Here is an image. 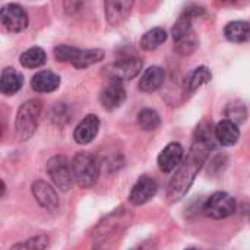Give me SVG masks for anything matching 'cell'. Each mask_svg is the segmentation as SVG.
<instances>
[{
	"mask_svg": "<svg viewBox=\"0 0 250 250\" xmlns=\"http://www.w3.org/2000/svg\"><path fill=\"white\" fill-rule=\"evenodd\" d=\"M212 135L215 136V132L212 129V125L207 120L196 127L190 152L179 166L176 174L170 180L167 195L171 202L183 199L185 195L189 192L192 183L196 179V174L199 173L209 155V151L212 148Z\"/></svg>",
	"mask_w": 250,
	"mask_h": 250,
	"instance_id": "obj_1",
	"label": "cell"
},
{
	"mask_svg": "<svg viewBox=\"0 0 250 250\" xmlns=\"http://www.w3.org/2000/svg\"><path fill=\"white\" fill-rule=\"evenodd\" d=\"M41 108V101L34 98L25 101L18 108L15 119V136L18 142H26L32 138L38 126Z\"/></svg>",
	"mask_w": 250,
	"mask_h": 250,
	"instance_id": "obj_2",
	"label": "cell"
},
{
	"mask_svg": "<svg viewBox=\"0 0 250 250\" xmlns=\"http://www.w3.org/2000/svg\"><path fill=\"white\" fill-rule=\"evenodd\" d=\"M70 163H72L73 179L78 186L88 189L97 183L100 168H98L97 158L92 154H89L86 151H81L73 157V160Z\"/></svg>",
	"mask_w": 250,
	"mask_h": 250,
	"instance_id": "obj_3",
	"label": "cell"
},
{
	"mask_svg": "<svg viewBox=\"0 0 250 250\" xmlns=\"http://www.w3.org/2000/svg\"><path fill=\"white\" fill-rule=\"evenodd\" d=\"M47 173L54 183V186L62 190L67 192L72 189L73 185V173H72V163L64 155H54L47 161Z\"/></svg>",
	"mask_w": 250,
	"mask_h": 250,
	"instance_id": "obj_4",
	"label": "cell"
},
{
	"mask_svg": "<svg viewBox=\"0 0 250 250\" xmlns=\"http://www.w3.org/2000/svg\"><path fill=\"white\" fill-rule=\"evenodd\" d=\"M142 60L138 59V57H125V59H120L111 64H108L105 69H104V73L105 76L110 79V81H129V79H133L135 76H138L142 70Z\"/></svg>",
	"mask_w": 250,
	"mask_h": 250,
	"instance_id": "obj_5",
	"label": "cell"
},
{
	"mask_svg": "<svg viewBox=\"0 0 250 250\" xmlns=\"http://www.w3.org/2000/svg\"><path fill=\"white\" fill-rule=\"evenodd\" d=\"M236 211V201L226 192H215L208 198L204 205V212L207 217L214 220H223L233 215Z\"/></svg>",
	"mask_w": 250,
	"mask_h": 250,
	"instance_id": "obj_6",
	"label": "cell"
},
{
	"mask_svg": "<svg viewBox=\"0 0 250 250\" xmlns=\"http://www.w3.org/2000/svg\"><path fill=\"white\" fill-rule=\"evenodd\" d=\"M0 22L9 32H22L28 26V15L19 4L9 3L0 10Z\"/></svg>",
	"mask_w": 250,
	"mask_h": 250,
	"instance_id": "obj_7",
	"label": "cell"
},
{
	"mask_svg": "<svg viewBox=\"0 0 250 250\" xmlns=\"http://www.w3.org/2000/svg\"><path fill=\"white\" fill-rule=\"evenodd\" d=\"M126 100V91L119 81H110L100 92V103L104 110L113 111L119 108Z\"/></svg>",
	"mask_w": 250,
	"mask_h": 250,
	"instance_id": "obj_8",
	"label": "cell"
},
{
	"mask_svg": "<svg viewBox=\"0 0 250 250\" xmlns=\"http://www.w3.org/2000/svg\"><path fill=\"white\" fill-rule=\"evenodd\" d=\"M157 190H158V186H157V182L148 176H142L132 188L130 190V195H129V201L139 207V205H144L146 202H149L155 195H157Z\"/></svg>",
	"mask_w": 250,
	"mask_h": 250,
	"instance_id": "obj_9",
	"label": "cell"
},
{
	"mask_svg": "<svg viewBox=\"0 0 250 250\" xmlns=\"http://www.w3.org/2000/svg\"><path fill=\"white\" fill-rule=\"evenodd\" d=\"M132 0H107L104 3L105 10V19L111 26L122 25L130 15L133 7Z\"/></svg>",
	"mask_w": 250,
	"mask_h": 250,
	"instance_id": "obj_10",
	"label": "cell"
},
{
	"mask_svg": "<svg viewBox=\"0 0 250 250\" xmlns=\"http://www.w3.org/2000/svg\"><path fill=\"white\" fill-rule=\"evenodd\" d=\"M183 160H185L183 146L177 142H171L158 155V167L163 173H171L173 170L179 168Z\"/></svg>",
	"mask_w": 250,
	"mask_h": 250,
	"instance_id": "obj_11",
	"label": "cell"
},
{
	"mask_svg": "<svg viewBox=\"0 0 250 250\" xmlns=\"http://www.w3.org/2000/svg\"><path fill=\"white\" fill-rule=\"evenodd\" d=\"M32 195L35 198V201L47 211H57L59 208V196L56 193V190L44 180H37L32 183L31 186Z\"/></svg>",
	"mask_w": 250,
	"mask_h": 250,
	"instance_id": "obj_12",
	"label": "cell"
},
{
	"mask_svg": "<svg viewBox=\"0 0 250 250\" xmlns=\"http://www.w3.org/2000/svg\"><path fill=\"white\" fill-rule=\"evenodd\" d=\"M98 130H100V119L95 114H88L75 127L73 139L79 145H86L91 141H94Z\"/></svg>",
	"mask_w": 250,
	"mask_h": 250,
	"instance_id": "obj_13",
	"label": "cell"
},
{
	"mask_svg": "<svg viewBox=\"0 0 250 250\" xmlns=\"http://www.w3.org/2000/svg\"><path fill=\"white\" fill-rule=\"evenodd\" d=\"M60 85V76L53 70H40L31 79V86L35 92H53Z\"/></svg>",
	"mask_w": 250,
	"mask_h": 250,
	"instance_id": "obj_14",
	"label": "cell"
},
{
	"mask_svg": "<svg viewBox=\"0 0 250 250\" xmlns=\"http://www.w3.org/2000/svg\"><path fill=\"white\" fill-rule=\"evenodd\" d=\"M215 139L223 145V146H233L239 142L240 139V130L239 126L230 120H223L220 122L215 127Z\"/></svg>",
	"mask_w": 250,
	"mask_h": 250,
	"instance_id": "obj_15",
	"label": "cell"
},
{
	"mask_svg": "<svg viewBox=\"0 0 250 250\" xmlns=\"http://www.w3.org/2000/svg\"><path fill=\"white\" fill-rule=\"evenodd\" d=\"M23 85V76L13 67H4L0 76V91L4 95L16 94Z\"/></svg>",
	"mask_w": 250,
	"mask_h": 250,
	"instance_id": "obj_16",
	"label": "cell"
},
{
	"mask_svg": "<svg viewBox=\"0 0 250 250\" xmlns=\"http://www.w3.org/2000/svg\"><path fill=\"white\" fill-rule=\"evenodd\" d=\"M164 78H166V73H164L163 67L151 66L142 73L141 82H139V89L144 92H154L163 85Z\"/></svg>",
	"mask_w": 250,
	"mask_h": 250,
	"instance_id": "obj_17",
	"label": "cell"
},
{
	"mask_svg": "<svg viewBox=\"0 0 250 250\" xmlns=\"http://www.w3.org/2000/svg\"><path fill=\"white\" fill-rule=\"evenodd\" d=\"M224 35L231 42H245L250 40V23L245 21H233L226 25Z\"/></svg>",
	"mask_w": 250,
	"mask_h": 250,
	"instance_id": "obj_18",
	"label": "cell"
},
{
	"mask_svg": "<svg viewBox=\"0 0 250 250\" xmlns=\"http://www.w3.org/2000/svg\"><path fill=\"white\" fill-rule=\"evenodd\" d=\"M167 40V32L164 28L161 26H157V28H152L149 31H146L142 38H141V48L145 50V51H152L155 48H158L161 44H164Z\"/></svg>",
	"mask_w": 250,
	"mask_h": 250,
	"instance_id": "obj_19",
	"label": "cell"
},
{
	"mask_svg": "<svg viewBox=\"0 0 250 250\" xmlns=\"http://www.w3.org/2000/svg\"><path fill=\"white\" fill-rule=\"evenodd\" d=\"M104 59V51L100 48H86V50H79L76 59L73 60V66L76 69H85L89 67L91 64H95Z\"/></svg>",
	"mask_w": 250,
	"mask_h": 250,
	"instance_id": "obj_20",
	"label": "cell"
},
{
	"mask_svg": "<svg viewBox=\"0 0 250 250\" xmlns=\"http://www.w3.org/2000/svg\"><path fill=\"white\" fill-rule=\"evenodd\" d=\"M173 40H174V50L182 56L192 54L198 47V37L193 29H190L189 32H186L183 35H179Z\"/></svg>",
	"mask_w": 250,
	"mask_h": 250,
	"instance_id": "obj_21",
	"label": "cell"
},
{
	"mask_svg": "<svg viewBox=\"0 0 250 250\" xmlns=\"http://www.w3.org/2000/svg\"><path fill=\"white\" fill-rule=\"evenodd\" d=\"M45 60H47V56L41 47H31L26 51H23L19 57L21 64L28 69H35V67L42 66Z\"/></svg>",
	"mask_w": 250,
	"mask_h": 250,
	"instance_id": "obj_22",
	"label": "cell"
},
{
	"mask_svg": "<svg viewBox=\"0 0 250 250\" xmlns=\"http://www.w3.org/2000/svg\"><path fill=\"white\" fill-rule=\"evenodd\" d=\"M212 79L211 70L207 66H199L196 67L188 78V89L189 92H195L196 89H199L202 85L208 83Z\"/></svg>",
	"mask_w": 250,
	"mask_h": 250,
	"instance_id": "obj_23",
	"label": "cell"
},
{
	"mask_svg": "<svg viewBox=\"0 0 250 250\" xmlns=\"http://www.w3.org/2000/svg\"><path fill=\"white\" fill-rule=\"evenodd\" d=\"M160 123H161L160 114L152 108H144L138 114V125L145 132H152V130L158 129Z\"/></svg>",
	"mask_w": 250,
	"mask_h": 250,
	"instance_id": "obj_24",
	"label": "cell"
},
{
	"mask_svg": "<svg viewBox=\"0 0 250 250\" xmlns=\"http://www.w3.org/2000/svg\"><path fill=\"white\" fill-rule=\"evenodd\" d=\"M226 116L229 117L227 120H230V122H233V123H236L239 126L240 123H243L248 119V108H246V105L243 103L236 101V103H231V104L227 105Z\"/></svg>",
	"mask_w": 250,
	"mask_h": 250,
	"instance_id": "obj_25",
	"label": "cell"
},
{
	"mask_svg": "<svg viewBox=\"0 0 250 250\" xmlns=\"http://www.w3.org/2000/svg\"><path fill=\"white\" fill-rule=\"evenodd\" d=\"M48 246V237L44 234L31 237L25 242L13 245L10 250H45Z\"/></svg>",
	"mask_w": 250,
	"mask_h": 250,
	"instance_id": "obj_26",
	"label": "cell"
},
{
	"mask_svg": "<svg viewBox=\"0 0 250 250\" xmlns=\"http://www.w3.org/2000/svg\"><path fill=\"white\" fill-rule=\"evenodd\" d=\"M81 48H76V47H72V45H57L54 47V57L57 62H69V63H73V60L76 59L78 53H79Z\"/></svg>",
	"mask_w": 250,
	"mask_h": 250,
	"instance_id": "obj_27",
	"label": "cell"
},
{
	"mask_svg": "<svg viewBox=\"0 0 250 250\" xmlns=\"http://www.w3.org/2000/svg\"><path fill=\"white\" fill-rule=\"evenodd\" d=\"M204 9L201 7V6H196V4H190V6H188V9L183 12L186 16H189L190 19L192 18H196V16H201V15H204Z\"/></svg>",
	"mask_w": 250,
	"mask_h": 250,
	"instance_id": "obj_28",
	"label": "cell"
},
{
	"mask_svg": "<svg viewBox=\"0 0 250 250\" xmlns=\"http://www.w3.org/2000/svg\"><path fill=\"white\" fill-rule=\"evenodd\" d=\"M81 6H82V3H75V1L64 3V7H66V12H67V13H72L70 10H75V12H76Z\"/></svg>",
	"mask_w": 250,
	"mask_h": 250,
	"instance_id": "obj_29",
	"label": "cell"
},
{
	"mask_svg": "<svg viewBox=\"0 0 250 250\" xmlns=\"http://www.w3.org/2000/svg\"><path fill=\"white\" fill-rule=\"evenodd\" d=\"M185 250H198V249H195V248H188V249H185Z\"/></svg>",
	"mask_w": 250,
	"mask_h": 250,
	"instance_id": "obj_30",
	"label": "cell"
},
{
	"mask_svg": "<svg viewBox=\"0 0 250 250\" xmlns=\"http://www.w3.org/2000/svg\"><path fill=\"white\" fill-rule=\"evenodd\" d=\"M133 250H138V249H133Z\"/></svg>",
	"mask_w": 250,
	"mask_h": 250,
	"instance_id": "obj_31",
	"label": "cell"
}]
</instances>
